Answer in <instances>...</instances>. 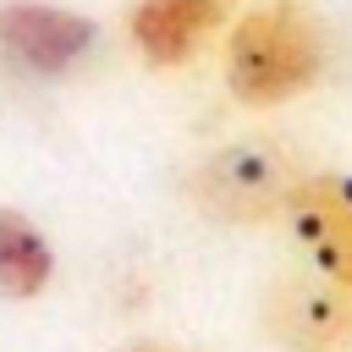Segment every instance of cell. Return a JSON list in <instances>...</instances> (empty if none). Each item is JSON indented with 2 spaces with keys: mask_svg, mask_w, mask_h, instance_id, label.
Segmentation results:
<instances>
[{
  "mask_svg": "<svg viewBox=\"0 0 352 352\" xmlns=\"http://www.w3.org/2000/svg\"><path fill=\"white\" fill-rule=\"evenodd\" d=\"M280 220L308 270L352 292V170H308Z\"/></svg>",
  "mask_w": 352,
  "mask_h": 352,
  "instance_id": "4",
  "label": "cell"
},
{
  "mask_svg": "<svg viewBox=\"0 0 352 352\" xmlns=\"http://www.w3.org/2000/svg\"><path fill=\"white\" fill-rule=\"evenodd\" d=\"M121 352H182V346H170V341H126Z\"/></svg>",
  "mask_w": 352,
  "mask_h": 352,
  "instance_id": "8",
  "label": "cell"
},
{
  "mask_svg": "<svg viewBox=\"0 0 352 352\" xmlns=\"http://www.w3.org/2000/svg\"><path fill=\"white\" fill-rule=\"evenodd\" d=\"M99 28L55 0H11L0 6V55L22 66L28 77H66L88 50Z\"/></svg>",
  "mask_w": 352,
  "mask_h": 352,
  "instance_id": "6",
  "label": "cell"
},
{
  "mask_svg": "<svg viewBox=\"0 0 352 352\" xmlns=\"http://www.w3.org/2000/svg\"><path fill=\"white\" fill-rule=\"evenodd\" d=\"M330 33L302 0H270L226 22V88L248 110H275L319 88Z\"/></svg>",
  "mask_w": 352,
  "mask_h": 352,
  "instance_id": "1",
  "label": "cell"
},
{
  "mask_svg": "<svg viewBox=\"0 0 352 352\" xmlns=\"http://www.w3.org/2000/svg\"><path fill=\"white\" fill-rule=\"evenodd\" d=\"M258 319L280 352H341L352 346V292L319 270H292L264 286Z\"/></svg>",
  "mask_w": 352,
  "mask_h": 352,
  "instance_id": "3",
  "label": "cell"
},
{
  "mask_svg": "<svg viewBox=\"0 0 352 352\" xmlns=\"http://www.w3.org/2000/svg\"><path fill=\"white\" fill-rule=\"evenodd\" d=\"M231 22V0H132L121 28L148 72H182Z\"/></svg>",
  "mask_w": 352,
  "mask_h": 352,
  "instance_id": "5",
  "label": "cell"
},
{
  "mask_svg": "<svg viewBox=\"0 0 352 352\" xmlns=\"http://www.w3.org/2000/svg\"><path fill=\"white\" fill-rule=\"evenodd\" d=\"M308 165L280 138H236L204 154L187 170V198L214 226H264L280 220L292 192L302 187Z\"/></svg>",
  "mask_w": 352,
  "mask_h": 352,
  "instance_id": "2",
  "label": "cell"
},
{
  "mask_svg": "<svg viewBox=\"0 0 352 352\" xmlns=\"http://www.w3.org/2000/svg\"><path fill=\"white\" fill-rule=\"evenodd\" d=\"M55 280V242L22 214V209H0V297L11 302H33L44 297Z\"/></svg>",
  "mask_w": 352,
  "mask_h": 352,
  "instance_id": "7",
  "label": "cell"
}]
</instances>
